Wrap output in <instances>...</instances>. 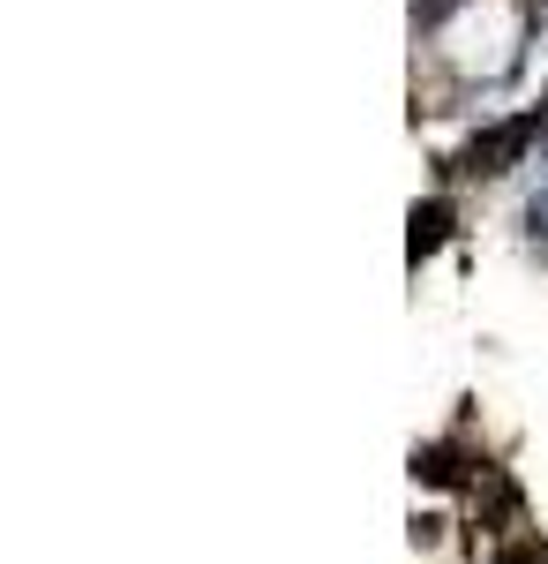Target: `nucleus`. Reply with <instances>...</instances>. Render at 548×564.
<instances>
[{"instance_id": "f257e3e1", "label": "nucleus", "mask_w": 548, "mask_h": 564, "mask_svg": "<svg viewBox=\"0 0 548 564\" xmlns=\"http://www.w3.org/2000/svg\"><path fill=\"white\" fill-rule=\"evenodd\" d=\"M548 121L541 113H518V121H496L489 135H473L459 151V174H511L518 159H526V143H541Z\"/></svg>"}, {"instance_id": "f03ea898", "label": "nucleus", "mask_w": 548, "mask_h": 564, "mask_svg": "<svg viewBox=\"0 0 548 564\" xmlns=\"http://www.w3.org/2000/svg\"><path fill=\"white\" fill-rule=\"evenodd\" d=\"M526 241H534V249L548 257V181L534 188V204H526Z\"/></svg>"}, {"instance_id": "7ed1b4c3", "label": "nucleus", "mask_w": 548, "mask_h": 564, "mask_svg": "<svg viewBox=\"0 0 548 564\" xmlns=\"http://www.w3.org/2000/svg\"><path fill=\"white\" fill-rule=\"evenodd\" d=\"M451 8H465V0H414V15H421V23H443Z\"/></svg>"}, {"instance_id": "20e7f679", "label": "nucleus", "mask_w": 548, "mask_h": 564, "mask_svg": "<svg viewBox=\"0 0 548 564\" xmlns=\"http://www.w3.org/2000/svg\"><path fill=\"white\" fill-rule=\"evenodd\" d=\"M541 159H548V135H541Z\"/></svg>"}]
</instances>
